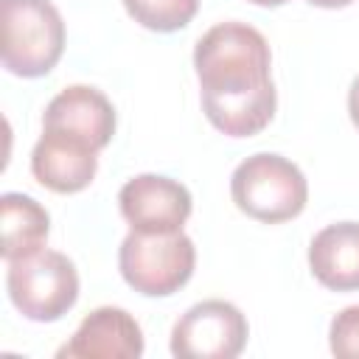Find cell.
Wrapping results in <instances>:
<instances>
[{"label": "cell", "instance_id": "obj_1", "mask_svg": "<svg viewBox=\"0 0 359 359\" xmlns=\"http://www.w3.org/2000/svg\"><path fill=\"white\" fill-rule=\"evenodd\" d=\"M272 53L264 34L247 22H219L194 48V67L208 121L230 135H258L275 115Z\"/></svg>", "mask_w": 359, "mask_h": 359}, {"label": "cell", "instance_id": "obj_7", "mask_svg": "<svg viewBox=\"0 0 359 359\" xmlns=\"http://www.w3.org/2000/svg\"><path fill=\"white\" fill-rule=\"evenodd\" d=\"M121 216L140 233H177L191 216V194L163 174H137L118 194Z\"/></svg>", "mask_w": 359, "mask_h": 359}, {"label": "cell", "instance_id": "obj_12", "mask_svg": "<svg viewBox=\"0 0 359 359\" xmlns=\"http://www.w3.org/2000/svg\"><path fill=\"white\" fill-rule=\"evenodd\" d=\"M0 224H3V258L14 261L45 247L50 216L36 199L8 191L0 196Z\"/></svg>", "mask_w": 359, "mask_h": 359}, {"label": "cell", "instance_id": "obj_5", "mask_svg": "<svg viewBox=\"0 0 359 359\" xmlns=\"http://www.w3.org/2000/svg\"><path fill=\"white\" fill-rule=\"evenodd\" d=\"M196 264V247L194 241L177 230V233H140L132 230L118 250V266L123 280L149 297H165L180 292Z\"/></svg>", "mask_w": 359, "mask_h": 359}, {"label": "cell", "instance_id": "obj_15", "mask_svg": "<svg viewBox=\"0 0 359 359\" xmlns=\"http://www.w3.org/2000/svg\"><path fill=\"white\" fill-rule=\"evenodd\" d=\"M348 112H351L353 126L359 129V76L351 81V90H348Z\"/></svg>", "mask_w": 359, "mask_h": 359}, {"label": "cell", "instance_id": "obj_17", "mask_svg": "<svg viewBox=\"0 0 359 359\" xmlns=\"http://www.w3.org/2000/svg\"><path fill=\"white\" fill-rule=\"evenodd\" d=\"M250 3H255V6H283L286 0H250Z\"/></svg>", "mask_w": 359, "mask_h": 359}, {"label": "cell", "instance_id": "obj_3", "mask_svg": "<svg viewBox=\"0 0 359 359\" xmlns=\"http://www.w3.org/2000/svg\"><path fill=\"white\" fill-rule=\"evenodd\" d=\"M230 194L236 208L250 219L278 224L303 213L309 185L292 160L272 151H258L236 165L230 177Z\"/></svg>", "mask_w": 359, "mask_h": 359}, {"label": "cell", "instance_id": "obj_2", "mask_svg": "<svg viewBox=\"0 0 359 359\" xmlns=\"http://www.w3.org/2000/svg\"><path fill=\"white\" fill-rule=\"evenodd\" d=\"M3 67L22 79H39L56 67L65 50V22L50 0H0Z\"/></svg>", "mask_w": 359, "mask_h": 359}, {"label": "cell", "instance_id": "obj_10", "mask_svg": "<svg viewBox=\"0 0 359 359\" xmlns=\"http://www.w3.org/2000/svg\"><path fill=\"white\" fill-rule=\"evenodd\" d=\"M98 171V149L65 132L42 129L31 151V174L56 194L84 191Z\"/></svg>", "mask_w": 359, "mask_h": 359}, {"label": "cell", "instance_id": "obj_16", "mask_svg": "<svg viewBox=\"0 0 359 359\" xmlns=\"http://www.w3.org/2000/svg\"><path fill=\"white\" fill-rule=\"evenodd\" d=\"M311 6H320V8H342V6H351L353 0H309Z\"/></svg>", "mask_w": 359, "mask_h": 359}, {"label": "cell", "instance_id": "obj_11", "mask_svg": "<svg viewBox=\"0 0 359 359\" xmlns=\"http://www.w3.org/2000/svg\"><path fill=\"white\" fill-rule=\"evenodd\" d=\"M309 266L325 289H359V222L323 227L309 244Z\"/></svg>", "mask_w": 359, "mask_h": 359}, {"label": "cell", "instance_id": "obj_6", "mask_svg": "<svg viewBox=\"0 0 359 359\" xmlns=\"http://www.w3.org/2000/svg\"><path fill=\"white\" fill-rule=\"evenodd\" d=\"M250 337L244 314L227 300H202L191 306L171 328V353L177 359H233Z\"/></svg>", "mask_w": 359, "mask_h": 359}, {"label": "cell", "instance_id": "obj_13", "mask_svg": "<svg viewBox=\"0 0 359 359\" xmlns=\"http://www.w3.org/2000/svg\"><path fill=\"white\" fill-rule=\"evenodd\" d=\"M123 8L143 28L171 34L194 20L199 0H123Z\"/></svg>", "mask_w": 359, "mask_h": 359}, {"label": "cell", "instance_id": "obj_9", "mask_svg": "<svg viewBox=\"0 0 359 359\" xmlns=\"http://www.w3.org/2000/svg\"><path fill=\"white\" fill-rule=\"evenodd\" d=\"M42 129L65 132L101 151L115 135V107L101 90L70 84L45 107Z\"/></svg>", "mask_w": 359, "mask_h": 359}, {"label": "cell", "instance_id": "obj_8", "mask_svg": "<svg viewBox=\"0 0 359 359\" xmlns=\"http://www.w3.org/2000/svg\"><path fill=\"white\" fill-rule=\"evenodd\" d=\"M143 353V331L137 320L118 306L90 311L76 334L59 348V359H137Z\"/></svg>", "mask_w": 359, "mask_h": 359}, {"label": "cell", "instance_id": "obj_4", "mask_svg": "<svg viewBox=\"0 0 359 359\" xmlns=\"http://www.w3.org/2000/svg\"><path fill=\"white\" fill-rule=\"evenodd\" d=\"M6 264V289L22 317L34 323H53L79 300V272L65 252L39 247Z\"/></svg>", "mask_w": 359, "mask_h": 359}, {"label": "cell", "instance_id": "obj_14", "mask_svg": "<svg viewBox=\"0 0 359 359\" xmlns=\"http://www.w3.org/2000/svg\"><path fill=\"white\" fill-rule=\"evenodd\" d=\"M328 345L334 356L359 359V306H348L331 320Z\"/></svg>", "mask_w": 359, "mask_h": 359}]
</instances>
